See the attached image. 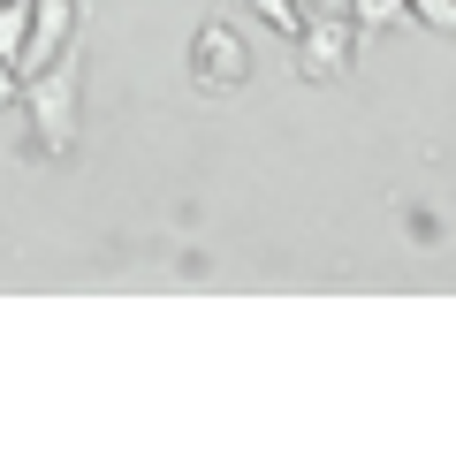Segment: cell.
<instances>
[{"instance_id": "obj_1", "label": "cell", "mask_w": 456, "mask_h": 456, "mask_svg": "<svg viewBox=\"0 0 456 456\" xmlns=\"http://www.w3.org/2000/svg\"><path fill=\"white\" fill-rule=\"evenodd\" d=\"M23 114H31V152L38 160H69L84 122V53L61 46L46 69L23 77Z\"/></svg>"}, {"instance_id": "obj_2", "label": "cell", "mask_w": 456, "mask_h": 456, "mask_svg": "<svg viewBox=\"0 0 456 456\" xmlns=\"http://www.w3.org/2000/svg\"><path fill=\"white\" fill-rule=\"evenodd\" d=\"M191 84H206V92H244L251 84V38L236 31V23H198L191 38Z\"/></svg>"}, {"instance_id": "obj_3", "label": "cell", "mask_w": 456, "mask_h": 456, "mask_svg": "<svg viewBox=\"0 0 456 456\" xmlns=\"http://www.w3.org/2000/svg\"><path fill=\"white\" fill-rule=\"evenodd\" d=\"M358 23L350 16H305V31H297V77L305 84H335V77H350V61H358Z\"/></svg>"}, {"instance_id": "obj_4", "label": "cell", "mask_w": 456, "mask_h": 456, "mask_svg": "<svg viewBox=\"0 0 456 456\" xmlns=\"http://www.w3.org/2000/svg\"><path fill=\"white\" fill-rule=\"evenodd\" d=\"M77 23H84V0H31V38H23V61H16V77L46 69L61 46H77Z\"/></svg>"}, {"instance_id": "obj_5", "label": "cell", "mask_w": 456, "mask_h": 456, "mask_svg": "<svg viewBox=\"0 0 456 456\" xmlns=\"http://www.w3.org/2000/svg\"><path fill=\"white\" fill-rule=\"evenodd\" d=\"M23 38H31V0H0V61H23Z\"/></svg>"}, {"instance_id": "obj_6", "label": "cell", "mask_w": 456, "mask_h": 456, "mask_svg": "<svg viewBox=\"0 0 456 456\" xmlns=\"http://www.w3.org/2000/svg\"><path fill=\"white\" fill-rule=\"evenodd\" d=\"M350 23L358 31H395V23H419L411 0H350Z\"/></svg>"}, {"instance_id": "obj_7", "label": "cell", "mask_w": 456, "mask_h": 456, "mask_svg": "<svg viewBox=\"0 0 456 456\" xmlns=\"http://www.w3.org/2000/svg\"><path fill=\"white\" fill-rule=\"evenodd\" d=\"M244 8L266 23V31H281V38H297V31H305V8H297V0H244Z\"/></svg>"}, {"instance_id": "obj_8", "label": "cell", "mask_w": 456, "mask_h": 456, "mask_svg": "<svg viewBox=\"0 0 456 456\" xmlns=\"http://www.w3.org/2000/svg\"><path fill=\"white\" fill-rule=\"evenodd\" d=\"M411 16H419V23H434V31H449V38H456V0H411Z\"/></svg>"}, {"instance_id": "obj_9", "label": "cell", "mask_w": 456, "mask_h": 456, "mask_svg": "<svg viewBox=\"0 0 456 456\" xmlns=\"http://www.w3.org/2000/svg\"><path fill=\"white\" fill-rule=\"evenodd\" d=\"M0 107H16V69L0 61Z\"/></svg>"}, {"instance_id": "obj_10", "label": "cell", "mask_w": 456, "mask_h": 456, "mask_svg": "<svg viewBox=\"0 0 456 456\" xmlns=\"http://www.w3.org/2000/svg\"><path fill=\"white\" fill-rule=\"evenodd\" d=\"M297 8H305V16H320V8H335V0H297Z\"/></svg>"}]
</instances>
